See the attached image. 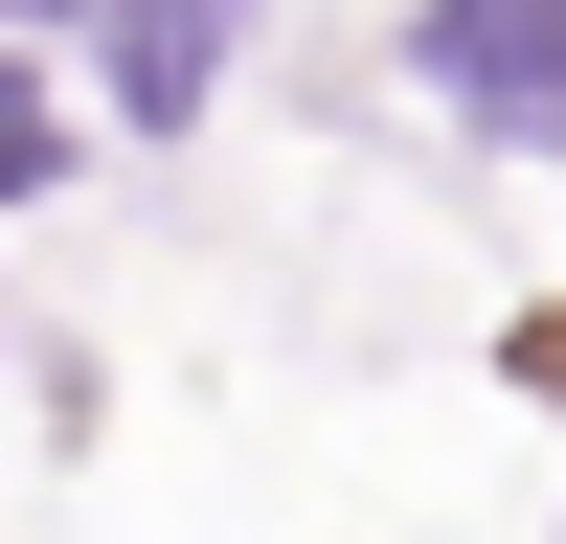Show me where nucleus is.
<instances>
[{"label":"nucleus","mask_w":566,"mask_h":544,"mask_svg":"<svg viewBox=\"0 0 566 544\" xmlns=\"http://www.w3.org/2000/svg\"><path fill=\"white\" fill-rule=\"evenodd\" d=\"M544 45H566L544 0H453V69H476V91H544Z\"/></svg>","instance_id":"1"}]
</instances>
